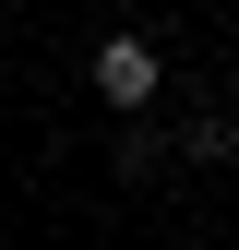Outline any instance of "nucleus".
<instances>
[{
    "label": "nucleus",
    "instance_id": "obj_1",
    "mask_svg": "<svg viewBox=\"0 0 239 250\" xmlns=\"http://www.w3.org/2000/svg\"><path fill=\"white\" fill-rule=\"evenodd\" d=\"M84 83H96L108 119H156V96H167V48H156V36H96V48H84Z\"/></svg>",
    "mask_w": 239,
    "mask_h": 250
},
{
    "label": "nucleus",
    "instance_id": "obj_2",
    "mask_svg": "<svg viewBox=\"0 0 239 250\" xmlns=\"http://www.w3.org/2000/svg\"><path fill=\"white\" fill-rule=\"evenodd\" d=\"M167 167H179V155H167L156 119H120V131H108V179H120V191H143V179H167Z\"/></svg>",
    "mask_w": 239,
    "mask_h": 250
},
{
    "label": "nucleus",
    "instance_id": "obj_3",
    "mask_svg": "<svg viewBox=\"0 0 239 250\" xmlns=\"http://www.w3.org/2000/svg\"><path fill=\"white\" fill-rule=\"evenodd\" d=\"M167 155H179V167H239V96H215L191 131H167Z\"/></svg>",
    "mask_w": 239,
    "mask_h": 250
}]
</instances>
